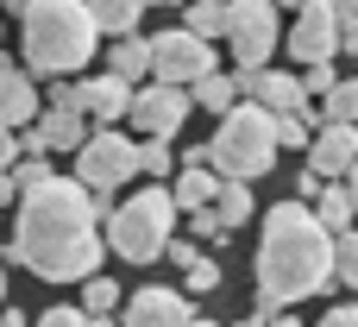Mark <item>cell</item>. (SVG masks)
<instances>
[{"label": "cell", "instance_id": "28", "mask_svg": "<svg viewBox=\"0 0 358 327\" xmlns=\"http://www.w3.org/2000/svg\"><path fill=\"white\" fill-rule=\"evenodd\" d=\"M31 327H88L82 309H44V315H31Z\"/></svg>", "mask_w": 358, "mask_h": 327}, {"label": "cell", "instance_id": "11", "mask_svg": "<svg viewBox=\"0 0 358 327\" xmlns=\"http://www.w3.org/2000/svg\"><path fill=\"white\" fill-rule=\"evenodd\" d=\"M302 151H308V170H315L321 183L352 176V164H358V126H352V120H321L315 139H308Z\"/></svg>", "mask_w": 358, "mask_h": 327}, {"label": "cell", "instance_id": "19", "mask_svg": "<svg viewBox=\"0 0 358 327\" xmlns=\"http://www.w3.org/2000/svg\"><path fill=\"white\" fill-rule=\"evenodd\" d=\"M82 6H88L94 32H113V38L138 32V13H145V0H82Z\"/></svg>", "mask_w": 358, "mask_h": 327}, {"label": "cell", "instance_id": "3", "mask_svg": "<svg viewBox=\"0 0 358 327\" xmlns=\"http://www.w3.org/2000/svg\"><path fill=\"white\" fill-rule=\"evenodd\" d=\"M94 19L82 0H31L25 6V69L31 76H69L94 57Z\"/></svg>", "mask_w": 358, "mask_h": 327}, {"label": "cell", "instance_id": "38", "mask_svg": "<svg viewBox=\"0 0 358 327\" xmlns=\"http://www.w3.org/2000/svg\"><path fill=\"white\" fill-rule=\"evenodd\" d=\"M145 6H176V0H145Z\"/></svg>", "mask_w": 358, "mask_h": 327}, {"label": "cell", "instance_id": "30", "mask_svg": "<svg viewBox=\"0 0 358 327\" xmlns=\"http://www.w3.org/2000/svg\"><path fill=\"white\" fill-rule=\"evenodd\" d=\"M321 327H358V309H352V302H340V309L321 315Z\"/></svg>", "mask_w": 358, "mask_h": 327}, {"label": "cell", "instance_id": "20", "mask_svg": "<svg viewBox=\"0 0 358 327\" xmlns=\"http://www.w3.org/2000/svg\"><path fill=\"white\" fill-rule=\"evenodd\" d=\"M107 76H120V82H145V38L138 32H126V38H113V50H107Z\"/></svg>", "mask_w": 358, "mask_h": 327}, {"label": "cell", "instance_id": "37", "mask_svg": "<svg viewBox=\"0 0 358 327\" xmlns=\"http://www.w3.org/2000/svg\"><path fill=\"white\" fill-rule=\"evenodd\" d=\"M182 327H220V321H195V315H189V321H182Z\"/></svg>", "mask_w": 358, "mask_h": 327}, {"label": "cell", "instance_id": "36", "mask_svg": "<svg viewBox=\"0 0 358 327\" xmlns=\"http://www.w3.org/2000/svg\"><path fill=\"white\" fill-rule=\"evenodd\" d=\"M0 296H6V252H0Z\"/></svg>", "mask_w": 358, "mask_h": 327}, {"label": "cell", "instance_id": "9", "mask_svg": "<svg viewBox=\"0 0 358 327\" xmlns=\"http://www.w3.org/2000/svg\"><path fill=\"white\" fill-rule=\"evenodd\" d=\"M126 120L145 132V139H176L182 132V120H189V88H176V82H138L132 88V101H126Z\"/></svg>", "mask_w": 358, "mask_h": 327}, {"label": "cell", "instance_id": "35", "mask_svg": "<svg viewBox=\"0 0 358 327\" xmlns=\"http://www.w3.org/2000/svg\"><path fill=\"white\" fill-rule=\"evenodd\" d=\"M0 6H6V13H25V6H31V0H0Z\"/></svg>", "mask_w": 358, "mask_h": 327}, {"label": "cell", "instance_id": "32", "mask_svg": "<svg viewBox=\"0 0 358 327\" xmlns=\"http://www.w3.org/2000/svg\"><path fill=\"white\" fill-rule=\"evenodd\" d=\"M0 327H31V315H25V309H13V302H6V315H0Z\"/></svg>", "mask_w": 358, "mask_h": 327}, {"label": "cell", "instance_id": "7", "mask_svg": "<svg viewBox=\"0 0 358 327\" xmlns=\"http://www.w3.org/2000/svg\"><path fill=\"white\" fill-rule=\"evenodd\" d=\"M208 69H220V57H214V44H208V38H195L189 25L145 38V76L189 88V82H195V76H208Z\"/></svg>", "mask_w": 358, "mask_h": 327}, {"label": "cell", "instance_id": "23", "mask_svg": "<svg viewBox=\"0 0 358 327\" xmlns=\"http://www.w3.org/2000/svg\"><path fill=\"white\" fill-rule=\"evenodd\" d=\"M321 120H358V82H327V107H321Z\"/></svg>", "mask_w": 358, "mask_h": 327}, {"label": "cell", "instance_id": "25", "mask_svg": "<svg viewBox=\"0 0 358 327\" xmlns=\"http://www.w3.org/2000/svg\"><path fill=\"white\" fill-rule=\"evenodd\" d=\"M132 158H138V170H145V176H170V170H176L170 139H145V145H132Z\"/></svg>", "mask_w": 358, "mask_h": 327}, {"label": "cell", "instance_id": "26", "mask_svg": "<svg viewBox=\"0 0 358 327\" xmlns=\"http://www.w3.org/2000/svg\"><path fill=\"white\" fill-rule=\"evenodd\" d=\"M182 271H189V290H195V296H214V290H220V265H214L208 252H195Z\"/></svg>", "mask_w": 358, "mask_h": 327}, {"label": "cell", "instance_id": "40", "mask_svg": "<svg viewBox=\"0 0 358 327\" xmlns=\"http://www.w3.org/2000/svg\"><path fill=\"white\" fill-rule=\"evenodd\" d=\"M0 38H6V32H0Z\"/></svg>", "mask_w": 358, "mask_h": 327}, {"label": "cell", "instance_id": "17", "mask_svg": "<svg viewBox=\"0 0 358 327\" xmlns=\"http://www.w3.org/2000/svg\"><path fill=\"white\" fill-rule=\"evenodd\" d=\"M208 214H214L220 227H239V221H252V183H239V176H220V183H214V195H208Z\"/></svg>", "mask_w": 358, "mask_h": 327}, {"label": "cell", "instance_id": "39", "mask_svg": "<svg viewBox=\"0 0 358 327\" xmlns=\"http://www.w3.org/2000/svg\"><path fill=\"white\" fill-rule=\"evenodd\" d=\"M239 327H258V315H252V321H239Z\"/></svg>", "mask_w": 358, "mask_h": 327}, {"label": "cell", "instance_id": "31", "mask_svg": "<svg viewBox=\"0 0 358 327\" xmlns=\"http://www.w3.org/2000/svg\"><path fill=\"white\" fill-rule=\"evenodd\" d=\"M258 327H302L296 315H283V309H258Z\"/></svg>", "mask_w": 358, "mask_h": 327}, {"label": "cell", "instance_id": "14", "mask_svg": "<svg viewBox=\"0 0 358 327\" xmlns=\"http://www.w3.org/2000/svg\"><path fill=\"white\" fill-rule=\"evenodd\" d=\"M31 113H38V82H31V69H19V63L0 50V132L31 126Z\"/></svg>", "mask_w": 358, "mask_h": 327}, {"label": "cell", "instance_id": "21", "mask_svg": "<svg viewBox=\"0 0 358 327\" xmlns=\"http://www.w3.org/2000/svg\"><path fill=\"white\" fill-rule=\"evenodd\" d=\"M182 25H189L195 38H208V44H214V38L227 32V0H189V13H182Z\"/></svg>", "mask_w": 358, "mask_h": 327}, {"label": "cell", "instance_id": "24", "mask_svg": "<svg viewBox=\"0 0 358 327\" xmlns=\"http://www.w3.org/2000/svg\"><path fill=\"white\" fill-rule=\"evenodd\" d=\"M334 284H358V239H352V227L334 233Z\"/></svg>", "mask_w": 358, "mask_h": 327}, {"label": "cell", "instance_id": "6", "mask_svg": "<svg viewBox=\"0 0 358 327\" xmlns=\"http://www.w3.org/2000/svg\"><path fill=\"white\" fill-rule=\"evenodd\" d=\"M138 176V158H132V139L120 126H88V139L76 145V183L107 208L113 189H126Z\"/></svg>", "mask_w": 358, "mask_h": 327}, {"label": "cell", "instance_id": "10", "mask_svg": "<svg viewBox=\"0 0 358 327\" xmlns=\"http://www.w3.org/2000/svg\"><path fill=\"white\" fill-rule=\"evenodd\" d=\"M334 50H340L334 6L327 0H302L296 6V25H289V57L296 63H334Z\"/></svg>", "mask_w": 358, "mask_h": 327}, {"label": "cell", "instance_id": "15", "mask_svg": "<svg viewBox=\"0 0 358 327\" xmlns=\"http://www.w3.org/2000/svg\"><path fill=\"white\" fill-rule=\"evenodd\" d=\"M176 183H170V202H176V214H189V208H208V195H214V170H208V145L201 151H189L182 158V170H170Z\"/></svg>", "mask_w": 358, "mask_h": 327}, {"label": "cell", "instance_id": "4", "mask_svg": "<svg viewBox=\"0 0 358 327\" xmlns=\"http://www.w3.org/2000/svg\"><path fill=\"white\" fill-rule=\"evenodd\" d=\"M214 120H220V132H214V145H208V170H214V176L252 183V176H264V170L277 164V132H271V113H264L258 101H233V107L214 113Z\"/></svg>", "mask_w": 358, "mask_h": 327}, {"label": "cell", "instance_id": "5", "mask_svg": "<svg viewBox=\"0 0 358 327\" xmlns=\"http://www.w3.org/2000/svg\"><path fill=\"white\" fill-rule=\"evenodd\" d=\"M107 221V252L113 258H126V265H151L157 252H164V239L176 233V202H170V189H138V195H126L120 208H107L101 214Z\"/></svg>", "mask_w": 358, "mask_h": 327}, {"label": "cell", "instance_id": "12", "mask_svg": "<svg viewBox=\"0 0 358 327\" xmlns=\"http://www.w3.org/2000/svg\"><path fill=\"white\" fill-rule=\"evenodd\" d=\"M189 315H195V309H189V296H182V290L145 284V290H132V296H126V315H120V327H182Z\"/></svg>", "mask_w": 358, "mask_h": 327}, {"label": "cell", "instance_id": "22", "mask_svg": "<svg viewBox=\"0 0 358 327\" xmlns=\"http://www.w3.org/2000/svg\"><path fill=\"white\" fill-rule=\"evenodd\" d=\"M113 309H120V284L101 277V271H88L82 277V315H113Z\"/></svg>", "mask_w": 358, "mask_h": 327}, {"label": "cell", "instance_id": "16", "mask_svg": "<svg viewBox=\"0 0 358 327\" xmlns=\"http://www.w3.org/2000/svg\"><path fill=\"white\" fill-rule=\"evenodd\" d=\"M352 189H346V176H334V183H321L315 189V202H308V214L327 227V233H340V227H352Z\"/></svg>", "mask_w": 358, "mask_h": 327}, {"label": "cell", "instance_id": "29", "mask_svg": "<svg viewBox=\"0 0 358 327\" xmlns=\"http://www.w3.org/2000/svg\"><path fill=\"white\" fill-rule=\"evenodd\" d=\"M302 69H308V76H296V82H302V95H327L334 69H327V63H302Z\"/></svg>", "mask_w": 358, "mask_h": 327}, {"label": "cell", "instance_id": "27", "mask_svg": "<svg viewBox=\"0 0 358 327\" xmlns=\"http://www.w3.org/2000/svg\"><path fill=\"white\" fill-rule=\"evenodd\" d=\"M189 233H195V239H208V246H227V239H233V227H220L208 208H189Z\"/></svg>", "mask_w": 358, "mask_h": 327}, {"label": "cell", "instance_id": "1", "mask_svg": "<svg viewBox=\"0 0 358 327\" xmlns=\"http://www.w3.org/2000/svg\"><path fill=\"white\" fill-rule=\"evenodd\" d=\"M101 202L76 183V176H44L31 189H19V214H13V265H25L44 284H82L88 271H101Z\"/></svg>", "mask_w": 358, "mask_h": 327}, {"label": "cell", "instance_id": "13", "mask_svg": "<svg viewBox=\"0 0 358 327\" xmlns=\"http://www.w3.org/2000/svg\"><path fill=\"white\" fill-rule=\"evenodd\" d=\"M126 101H132V82H120V76H88V82H76V107H82V120L88 126H113V120H126Z\"/></svg>", "mask_w": 358, "mask_h": 327}, {"label": "cell", "instance_id": "34", "mask_svg": "<svg viewBox=\"0 0 358 327\" xmlns=\"http://www.w3.org/2000/svg\"><path fill=\"white\" fill-rule=\"evenodd\" d=\"M88 327H120V321L113 315H88Z\"/></svg>", "mask_w": 358, "mask_h": 327}, {"label": "cell", "instance_id": "2", "mask_svg": "<svg viewBox=\"0 0 358 327\" xmlns=\"http://www.w3.org/2000/svg\"><path fill=\"white\" fill-rule=\"evenodd\" d=\"M321 290H334V233L308 202H277L258 239V309H296Z\"/></svg>", "mask_w": 358, "mask_h": 327}, {"label": "cell", "instance_id": "8", "mask_svg": "<svg viewBox=\"0 0 358 327\" xmlns=\"http://www.w3.org/2000/svg\"><path fill=\"white\" fill-rule=\"evenodd\" d=\"M233 63H271L277 50V6L271 0H227V32Z\"/></svg>", "mask_w": 358, "mask_h": 327}, {"label": "cell", "instance_id": "18", "mask_svg": "<svg viewBox=\"0 0 358 327\" xmlns=\"http://www.w3.org/2000/svg\"><path fill=\"white\" fill-rule=\"evenodd\" d=\"M233 101H239V88H233V69H208V76H195V82H189V107L227 113Z\"/></svg>", "mask_w": 358, "mask_h": 327}, {"label": "cell", "instance_id": "33", "mask_svg": "<svg viewBox=\"0 0 358 327\" xmlns=\"http://www.w3.org/2000/svg\"><path fill=\"white\" fill-rule=\"evenodd\" d=\"M19 189H13V170H0V202H13Z\"/></svg>", "mask_w": 358, "mask_h": 327}]
</instances>
